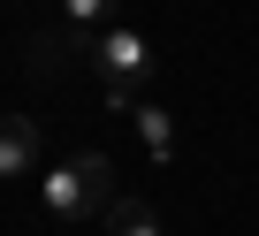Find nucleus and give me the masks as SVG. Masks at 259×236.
Here are the masks:
<instances>
[{
  "label": "nucleus",
  "instance_id": "f257e3e1",
  "mask_svg": "<svg viewBox=\"0 0 259 236\" xmlns=\"http://www.w3.org/2000/svg\"><path fill=\"white\" fill-rule=\"evenodd\" d=\"M114 198H122V191H114V160H107V153H92V145L38 175V206H46L54 221H99Z\"/></svg>",
  "mask_w": 259,
  "mask_h": 236
},
{
  "label": "nucleus",
  "instance_id": "f03ea898",
  "mask_svg": "<svg viewBox=\"0 0 259 236\" xmlns=\"http://www.w3.org/2000/svg\"><path fill=\"white\" fill-rule=\"evenodd\" d=\"M92 69H99V99L107 107H138V84L153 76V38L114 23V31L92 38Z\"/></svg>",
  "mask_w": 259,
  "mask_h": 236
},
{
  "label": "nucleus",
  "instance_id": "7ed1b4c3",
  "mask_svg": "<svg viewBox=\"0 0 259 236\" xmlns=\"http://www.w3.org/2000/svg\"><path fill=\"white\" fill-rule=\"evenodd\" d=\"M69 61H92V31H76L69 16H54V23L31 38V61H23V69L54 84V76H69Z\"/></svg>",
  "mask_w": 259,
  "mask_h": 236
},
{
  "label": "nucleus",
  "instance_id": "20e7f679",
  "mask_svg": "<svg viewBox=\"0 0 259 236\" xmlns=\"http://www.w3.org/2000/svg\"><path fill=\"white\" fill-rule=\"evenodd\" d=\"M38 168V122L31 114H0V183H16Z\"/></svg>",
  "mask_w": 259,
  "mask_h": 236
},
{
  "label": "nucleus",
  "instance_id": "39448f33",
  "mask_svg": "<svg viewBox=\"0 0 259 236\" xmlns=\"http://www.w3.org/2000/svg\"><path fill=\"white\" fill-rule=\"evenodd\" d=\"M130 122H138V137H145V153H153V160H168V153H176V114H168L160 99H138V107H130Z\"/></svg>",
  "mask_w": 259,
  "mask_h": 236
},
{
  "label": "nucleus",
  "instance_id": "423d86ee",
  "mask_svg": "<svg viewBox=\"0 0 259 236\" xmlns=\"http://www.w3.org/2000/svg\"><path fill=\"white\" fill-rule=\"evenodd\" d=\"M107 236H160V221H153L145 198H130V191H122V198L107 206Z\"/></svg>",
  "mask_w": 259,
  "mask_h": 236
},
{
  "label": "nucleus",
  "instance_id": "0eeeda50",
  "mask_svg": "<svg viewBox=\"0 0 259 236\" xmlns=\"http://www.w3.org/2000/svg\"><path fill=\"white\" fill-rule=\"evenodd\" d=\"M114 8H122V0H61V16H69L76 31H92V38L114 31Z\"/></svg>",
  "mask_w": 259,
  "mask_h": 236
}]
</instances>
